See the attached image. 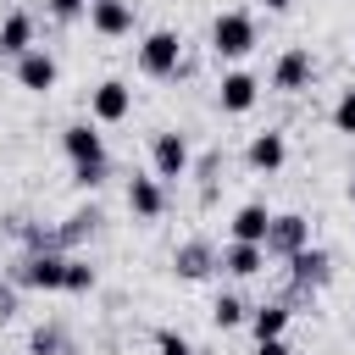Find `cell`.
Wrapping results in <instances>:
<instances>
[{
    "instance_id": "d6986e66",
    "label": "cell",
    "mask_w": 355,
    "mask_h": 355,
    "mask_svg": "<svg viewBox=\"0 0 355 355\" xmlns=\"http://www.w3.org/2000/svg\"><path fill=\"white\" fill-rule=\"evenodd\" d=\"M94 227H100V211H94V205H83V211H72V216L55 227V244H61V250H72V244H83Z\"/></svg>"
},
{
    "instance_id": "4dcf8cb0",
    "label": "cell",
    "mask_w": 355,
    "mask_h": 355,
    "mask_svg": "<svg viewBox=\"0 0 355 355\" xmlns=\"http://www.w3.org/2000/svg\"><path fill=\"white\" fill-rule=\"evenodd\" d=\"M349 200H355V161H349Z\"/></svg>"
},
{
    "instance_id": "7c38bea8",
    "label": "cell",
    "mask_w": 355,
    "mask_h": 355,
    "mask_svg": "<svg viewBox=\"0 0 355 355\" xmlns=\"http://www.w3.org/2000/svg\"><path fill=\"white\" fill-rule=\"evenodd\" d=\"M216 100H222V111H227V116H244V111L261 100V83H255V72H222V83H216Z\"/></svg>"
},
{
    "instance_id": "30bf717a",
    "label": "cell",
    "mask_w": 355,
    "mask_h": 355,
    "mask_svg": "<svg viewBox=\"0 0 355 355\" xmlns=\"http://www.w3.org/2000/svg\"><path fill=\"white\" fill-rule=\"evenodd\" d=\"M216 266H222V255H216L205 239H189V244H178V250H172V272H178L183 283H200V277H205V272H216Z\"/></svg>"
},
{
    "instance_id": "603a6c76",
    "label": "cell",
    "mask_w": 355,
    "mask_h": 355,
    "mask_svg": "<svg viewBox=\"0 0 355 355\" xmlns=\"http://www.w3.org/2000/svg\"><path fill=\"white\" fill-rule=\"evenodd\" d=\"M94 283H100V277H94V266L72 255V261H67V294H89Z\"/></svg>"
},
{
    "instance_id": "277c9868",
    "label": "cell",
    "mask_w": 355,
    "mask_h": 355,
    "mask_svg": "<svg viewBox=\"0 0 355 355\" xmlns=\"http://www.w3.org/2000/svg\"><path fill=\"white\" fill-rule=\"evenodd\" d=\"M150 166H155V178H161V183L189 178V139H183L178 128H161V133L150 139Z\"/></svg>"
},
{
    "instance_id": "8992f818",
    "label": "cell",
    "mask_w": 355,
    "mask_h": 355,
    "mask_svg": "<svg viewBox=\"0 0 355 355\" xmlns=\"http://www.w3.org/2000/svg\"><path fill=\"white\" fill-rule=\"evenodd\" d=\"M128 111H133V89H128L122 78H105V83L89 89V116H94V122H122Z\"/></svg>"
},
{
    "instance_id": "8fae6325",
    "label": "cell",
    "mask_w": 355,
    "mask_h": 355,
    "mask_svg": "<svg viewBox=\"0 0 355 355\" xmlns=\"http://www.w3.org/2000/svg\"><path fill=\"white\" fill-rule=\"evenodd\" d=\"M288 277H294V288H322L333 277V255L322 244H305L300 255H288Z\"/></svg>"
},
{
    "instance_id": "83f0119b",
    "label": "cell",
    "mask_w": 355,
    "mask_h": 355,
    "mask_svg": "<svg viewBox=\"0 0 355 355\" xmlns=\"http://www.w3.org/2000/svg\"><path fill=\"white\" fill-rule=\"evenodd\" d=\"M255 355H294V349H288V338H261Z\"/></svg>"
},
{
    "instance_id": "cb8c5ba5",
    "label": "cell",
    "mask_w": 355,
    "mask_h": 355,
    "mask_svg": "<svg viewBox=\"0 0 355 355\" xmlns=\"http://www.w3.org/2000/svg\"><path fill=\"white\" fill-rule=\"evenodd\" d=\"M155 355H194V344H189L183 333H172V327H161V333H155Z\"/></svg>"
},
{
    "instance_id": "2e32d148",
    "label": "cell",
    "mask_w": 355,
    "mask_h": 355,
    "mask_svg": "<svg viewBox=\"0 0 355 355\" xmlns=\"http://www.w3.org/2000/svg\"><path fill=\"white\" fill-rule=\"evenodd\" d=\"M128 211L144 216V222H155V216L166 211V189H161V178H133V183H128Z\"/></svg>"
},
{
    "instance_id": "7a4b0ae2",
    "label": "cell",
    "mask_w": 355,
    "mask_h": 355,
    "mask_svg": "<svg viewBox=\"0 0 355 355\" xmlns=\"http://www.w3.org/2000/svg\"><path fill=\"white\" fill-rule=\"evenodd\" d=\"M178 67H183V39L172 28H150L139 39V72L144 78H172Z\"/></svg>"
},
{
    "instance_id": "ffe728a7",
    "label": "cell",
    "mask_w": 355,
    "mask_h": 355,
    "mask_svg": "<svg viewBox=\"0 0 355 355\" xmlns=\"http://www.w3.org/2000/svg\"><path fill=\"white\" fill-rule=\"evenodd\" d=\"M288 316H294L288 305H255V311H250V327H255V344H261V338H283V327H288Z\"/></svg>"
},
{
    "instance_id": "9c48e42d",
    "label": "cell",
    "mask_w": 355,
    "mask_h": 355,
    "mask_svg": "<svg viewBox=\"0 0 355 355\" xmlns=\"http://www.w3.org/2000/svg\"><path fill=\"white\" fill-rule=\"evenodd\" d=\"M55 78H61V67H55V55H50L44 44H33V50L17 61V83H22L28 94H50V89H55Z\"/></svg>"
},
{
    "instance_id": "f546056e",
    "label": "cell",
    "mask_w": 355,
    "mask_h": 355,
    "mask_svg": "<svg viewBox=\"0 0 355 355\" xmlns=\"http://www.w3.org/2000/svg\"><path fill=\"white\" fill-rule=\"evenodd\" d=\"M283 6H288V0H266V11H283Z\"/></svg>"
},
{
    "instance_id": "6da1fadb",
    "label": "cell",
    "mask_w": 355,
    "mask_h": 355,
    "mask_svg": "<svg viewBox=\"0 0 355 355\" xmlns=\"http://www.w3.org/2000/svg\"><path fill=\"white\" fill-rule=\"evenodd\" d=\"M255 50V17L250 11H222L211 22V55L216 61H239Z\"/></svg>"
},
{
    "instance_id": "e0dca14e",
    "label": "cell",
    "mask_w": 355,
    "mask_h": 355,
    "mask_svg": "<svg viewBox=\"0 0 355 355\" xmlns=\"http://www.w3.org/2000/svg\"><path fill=\"white\" fill-rule=\"evenodd\" d=\"M28 50H33V11H11V17L0 22V55L22 61Z\"/></svg>"
},
{
    "instance_id": "7402d4cb",
    "label": "cell",
    "mask_w": 355,
    "mask_h": 355,
    "mask_svg": "<svg viewBox=\"0 0 355 355\" xmlns=\"http://www.w3.org/2000/svg\"><path fill=\"white\" fill-rule=\"evenodd\" d=\"M28 355H72V344L61 338V327H33V338H28Z\"/></svg>"
},
{
    "instance_id": "d4e9b609",
    "label": "cell",
    "mask_w": 355,
    "mask_h": 355,
    "mask_svg": "<svg viewBox=\"0 0 355 355\" xmlns=\"http://www.w3.org/2000/svg\"><path fill=\"white\" fill-rule=\"evenodd\" d=\"M333 128H338V133H355V89L338 94V105H333Z\"/></svg>"
},
{
    "instance_id": "5b68a950",
    "label": "cell",
    "mask_w": 355,
    "mask_h": 355,
    "mask_svg": "<svg viewBox=\"0 0 355 355\" xmlns=\"http://www.w3.org/2000/svg\"><path fill=\"white\" fill-rule=\"evenodd\" d=\"M311 72H316L311 50H305V44H288V50L272 61V89H283V94H300V89H311Z\"/></svg>"
},
{
    "instance_id": "5bb4252c",
    "label": "cell",
    "mask_w": 355,
    "mask_h": 355,
    "mask_svg": "<svg viewBox=\"0 0 355 355\" xmlns=\"http://www.w3.org/2000/svg\"><path fill=\"white\" fill-rule=\"evenodd\" d=\"M89 28L105 39H122V33H133V6L128 0H89Z\"/></svg>"
},
{
    "instance_id": "ac0fdd59",
    "label": "cell",
    "mask_w": 355,
    "mask_h": 355,
    "mask_svg": "<svg viewBox=\"0 0 355 355\" xmlns=\"http://www.w3.org/2000/svg\"><path fill=\"white\" fill-rule=\"evenodd\" d=\"M266 266V244H239V239H227V250H222V272H233V277H255Z\"/></svg>"
},
{
    "instance_id": "44dd1931",
    "label": "cell",
    "mask_w": 355,
    "mask_h": 355,
    "mask_svg": "<svg viewBox=\"0 0 355 355\" xmlns=\"http://www.w3.org/2000/svg\"><path fill=\"white\" fill-rule=\"evenodd\" d=\"M211 322H216V327H239V322H250V305H244L239 294H216V305H211Z\"/></svg>"
},
{
    "instance_id": "ba28073f",
    "label": "cell",
    "mask_w": 355,
    "mask_h": 355,
    "mask_svg": "<svg viewBox=\"0 0 355 355\" xmlns=\"http://www.w3.org/2000/svg\"><path fill=\"white\" fill-rule=\"evenodd\" d=\"M311 244V222L300 216V211H283V216H272V233H266V255H300Z\"/></svg>"
},
{
    "instance_id": "f1b7e54d",
    "label": "cell",
    "mask_w": 355,
    "mask_h": 355,
    "mask_svg": "<svg viewBox=\"0 0 355 355\" xmlns=\"http://www.w3.org/2000/svg\"><path fill=\"white\" fill-rule=\"evenodd\" d=\"M11 311H17V288H0V322H6Z\"/></svg>"
},
{
    "instance_id": "4316f807",
    "label": "cell",
    "mask_w": 355,
    "mask_h": 355,
    "mask_svg": "<svg viewBox=\"0 0 355 355\" xmlns=\"http://www.w3.org/2000/svg\"><path fill=\"white\" fill-rule=\"evenodd\" d=\"M72 183H83V189H100V183H105V166H72Z\"/></svg>"
},
{
    "instance_id": "4fadbf2b",
    "label": "cell",
    "mask_w": 355,
    "mask_h": 355,
    "mask_svg": "<svg viewBox=\"0 0 355 355\" xmlns=\"http://www.w3.org/2000/svg\"><path fill=\"white\" fill-rule=\"evenodd\" d=\"M266 233H272V211H266L261 200L239 205L233 222H227V239H239V244H266Z\"/></svg>"
},
{
    "instance_id": "52a82bcc",
    "label": "cell",
    "mask_w": 355,
    "mask_h": 355,
    "mask_svg": "<svg viewBox=\"0 0 355 355\" xmlns=\"http://www.w3.org/2000/svg\"><path fill=\"white\" fill-rule=\"evenodd\" d=\"M61 150L72 166H105V139L94 133V122H72L61 128Z\"/></svg>"
},
{
    "instance_id": "484cf974",
    "label": "cell",
    "mask_w": 355,
    "mask_h": 355,
    "mask_svg": "<svg viewBox=\"0 0 355 355\" xmlns=\"http://www.w3.org/2000/svg\"><path fill=\"white\" fill-rule=\"evenodd\" d=\"M50 17L55 22H78V17H89V0H50Z\"/></svg>"
},
{
    "instance_id": "9a60e30c",
    "label": "cell",
    "mask_w": 355,
    "mask_h": 355,
    "mask_svg": "<svg viewBox=\"0 0 355 355\" xmlns=\"http://www.w3.org/2000/svg\"><path fill=\"white\" fill-rule=\"evenodd\" d=\"M244 161H250L255 172H277V166L288 161V139H283L277 128H266V133H255V139H250V150H244Z\"/></svg>"
},
{
    "instance_id": "3957f363",
    "label": "cell",
    "mask_w": 355,
    "mask_h": 355,
    "mask_svg": "<svg viewBox=\"0 0 355 355\" xmlns=\"http://www.w3.org/2000/svg\"><path fill=\"white\" fill-rule=\"evenodd\" d=\"M67 261H72V255H55V250L22 255L17 283H22V288H44V294H67Z\"/></svg>"
}]
</instances>
